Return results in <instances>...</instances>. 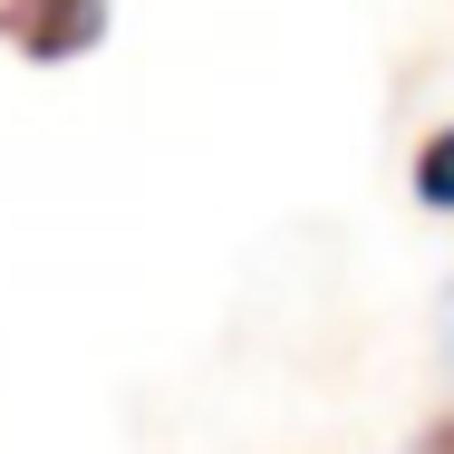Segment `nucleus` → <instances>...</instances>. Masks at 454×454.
Returning <instances> with one entry per match:
<instances>
[{"label": "nucleus", "instance_id": "3", "mask_svg": "<svg viewBox=\"0 0 454 454\" xmlns=\"http://www.w3.org/2000/svg\"><path fill=\"white\" fill-rule=\"evenodd\" d=\"M416 454H454V416H435V426L416 435Z\"/></svg>", "mask_w": 454, "mask_h": 454}, {"label": "nucleus", "instance_id": "1", "mask_svg": "<svg viewBox=\"0 0 454 454\" xmlns=\"http://www.w3.org/2000/svg\"><path fill=\"white\" fill-rule=\"evenodd\" d=\"M0 39L39 68H68L106 39V0H0Z\"/></svg>", "mask_w": 454, "mask_h": 454}, {"label": "nucleus", "instance_id": "2", "mask_svg": "<svg viewBox=\"0 0 454 454\" xmlns=\"http://www.w3.org/2000/svg\"><path fill=\"white\" fill-rule=\"evenodd\" d=\"M416 203L454 213V126H435V136L416 145Z\"/></svg>", "mask_w": 454, "mask_h": 454}]
</instances>
